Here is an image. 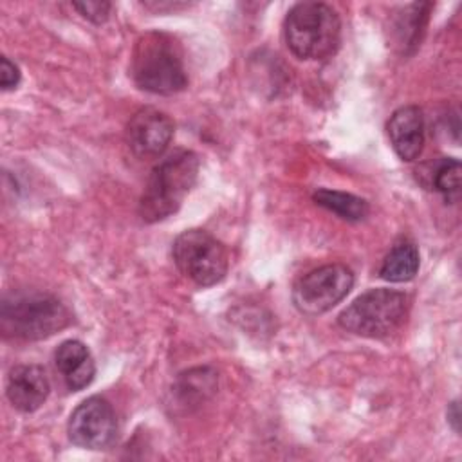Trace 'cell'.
Wrapping results in <instances>:
<instances>
[{
	"instance_id": "1",
	"label": "cell",
	"mask_w": 462,
	"mask_h": 462,
	"mask_svg": "<svg viewBox=\"0 0 462 462\" xmlns=\"http://www.w3.org/2000/svg\"><path fill=\"white\" fill-rule=\"evenodd\" d=\"M130 72L135 85L152 94L171 96L188 85L182 49L171 34L161 31H150L137 40Z\"/></svg>"
},
{
	"instance_id": "2",
	"label": "cell",
	"mask_w": 462,
	"mask_h": 462,
	"mask_svg": "<svg viewBox=\"0 0 462 462\" xmlns=\"http://www.w3.org/2000/svg\"><path fill=\"white\" fill-rule=\"evenodd\" d=\"M200 161L191 150H175L152 170L139 200V217L159 222L173 215L197 182Z\"/></svg>"
},
{
	"instance_id": "3",
	"label": "cell",
	"mask_w": 462,
	"mask_h": 462,
	"mask_svg": "<svg viewBox=\"0 0 462 462\" xmlns=\"http://www.w3.org/2000/svg\"><path fill=\"white\" fill-rule=\"evenodd\" d=\"M67 305L52 294L29 291L5 294L0 305V328L4 336L40 341L70 323Z\"/></svg>"
},
{
	"instance_id": "4",
	"label": "cell",
	"mask_w": 462,
	"mask_h": 462,
	"mask_svg": "<svg viewBox=\"0 0 462 462\" xmlns=\"http://www.w3.org/2000/svg\"><path fill=\"white\" fill-rule=\"evenodd\" d=\"M285 42L300 60H325L341 42L337 13L323 2H300L285 16Z\"/></svg>"
},
{
	"instance_id": "5",
	"label": "cell",
	"mask_w": 462,
	"mask_h": 462,
	"mask_svg": "<svg viewBox=\"0 0 462 462\" xmlns=\"http://www.w3.org/2000/svg\"><path fill=\"white\" fill-rule=\"evenodd\" d=\"M408 296L393 289H372L357 296L337 318V323L356 336L381 339L406 321Z\"/></svg>"
},
{
	"instance_id": "6",
	"label": "cell",
	"mask_w": 462,
	"mask_h": 462,
	"mask_svg": "<svg viewBox=\"0 0 462 462\" xmlns=\"http://www.w3.org/2000/svg\"><path fill=\"white\" fill-rule=\"evenodd\" d=\"M173 260L179 271L200 287H211L227 273V251L220 240L204 229H188L173 242Z\"/></svg>"
},
{
	"instance_id": "7",
	"label": "cell",
	"mask_w": 462,
	"mask_h": 462,
	"mask_svg": "<svg viewBox=\"0 0 462 462\" xmlns=\"http://www.w3.org/2000/svg\"><path fill=\"white\" fill-rule=\"evenodd\" d=\"M352 285L354 273L346 265H321L294 283L292 303L301 314L318 316L336 307L350 292Z\"/></svg>"
},
{
	"instance_id": "8",
	"label": "cell",
	"mask_w": 462,
	"mask_h": 462,
	"mask_svg": "<svg viewBox=\"0 0 462 462\" xmlns=\"http://www.w3.org/2000/svg\"><path fill=\"white\" fill-rule=\"evenodd\" d=\"M69 439L85 449H106L117 437V420L112 404L92 395L81 401L69 419Z\"/></svg>"
},
{
	"instance_id": "9",
	"label": "cell",
	"mask_w": 462,
	"mask_h": 462,
	"mask_svg": "<svg viewBox=\"0 0 462 462\" xmlns=\"http://www.w3.org/2000/svg\"><path fill=\"white\" fill-rule=\"evenodd\" d=\"M175 125L161 110L146 106L132 116L126 125V144L139 159L161 157L173 137Z\"/></svg>"
},
{
	"instance_id": "10",
	"label": "cell",
	"mask_w": 462,
	"mask_h": 462,
	"mask_svg": "<svg viewBox=\"0 0 462 462\" xmlns=\"http://www.w3.org/2000/svg\"><path fill=\"white\" fill-rule=\"evenodd\" d=\"M51 392V383L40 365L14 366L5 383V395L9 402L23 413L38 410Z\"/></svg>"
},
{
	"instance_id": "11",
	"label": "cell",
	"mask_w": 462,
	"mask_h": 462,
	"mask_svg": "<svg viewBox=\"0 0 462 462\" xmlns=\"http://www.w3.org/2000/svg\"><path fill=\"white\" fill-rule=\"evenodd\" d=\"M392 148L399 159L411 162L424 148V116L415 105L397 108L386 125Z\"/></svg>"
},
{
	"instance_id": "12",
	"label": "cell",
	"mask_w": 462,
	"mask_h": 462,
	"mask_svg": "<svg viewBox=\"0 0 462 462\" xmlns=\"http://www.w3.org/2000/svg\"><path fill=\"white\" fill-rule=\"evenodd\" d=\"M54 363L72 392L87 388L96 375L94 357L87 345L78 339L63 341L54 354Z\"/></svg>"
},
{
	"instance_id": "13",
	"label": "cell",
	"mask_w": 462,
	"mask_h": 462,
	"mask_svg": "<svg viewBox=\"0 0 462 462\" xmlns=\"http://www.w3.org/2000/svg\"><path fill=\"white\" fill-rule=\"evenodd\" d=\"M419 265H420V256H419L417 245L410 240H401L384 256L379 267V276L392 283L410 282L411 278H415Z\"/></svg>"
},
{
	"instance_id": "14",
	"label": "cell",
	"mask_w": 462,
	"mask_h": 462,
	"mask_svg": "<svg viewBox=\"0 0 462 462\" xmlns=\"http://www.w3.org/2000/svg\"><path fill=\"white\" fill-rule=\"evenodd\" d=\"M312 200L332 211L334 215H337L343 220L348 222H359L365 220L370 213V206L365 199L352 195V193H345V191H336V189H316L312 195Z\"/></svg>"
},
{
	"instance_id": "15",
	"label": "cell",
	"mask_w": 462,
	"mask_h": 462,
	"mask_svg": "<svg viewBox=\"0 0 462 462\" xmlns=\"http://www.w3.org/2000/svg\"><path fill=\"white\" fill-rule=\"evenodd\" d=\"M430 4H413L410 5V13H406L397 23V42L406 51L408 47H417L420 42V34L424 32Z\"/></svg>"
},
{
	"instance_id": "16",
	"label": "cell",
	"mask_w": 462,
	"mask_h": 462,
	"mask_svg": "<svg viewBox=\"0 0 462 462\" xmlns=\"http://www.w3.org/2000/svg\"><path fill=\"white\" fill-rule=\"evenodd\" d=\"M433 188L444 195L446 200H455L460 195V162L453 157L437 162L431 173Z\"/></svg>"
},
{
	"instance_id": "17",
	"label": "cell",
	"mask_w": 462,
	"mask_h": 462,
	"mask_svg": "<svg viewBox=\"0 0 462 462\" xmlns=\"http://www.w3.org/2000/svg\"><path fill=\"white\" fill-rule=\"evenodd\" d=\"M72 7L92 23H105L112 11L110 2H74Z\"/></svg>"
},
{
	"instance_id": "18",
	"label": "cell",
	"mask_w": 462,
	"mask_h": 462,
	"mask_svg": "<svg viewBox=\"0 0 462 462\" xmlns=\"http://www.w3.org/2000/svg\"><path fill=\"white\" fill-rule=\"evenodd\" d=\"M20 83V69L7 58H0V85L2 90H11Z\"/></svg>"
},
{
	"instance_id": "19",
	"label": "cell",
	"mask_w": 462,
	"mask_h": 462,
	"mask_svg": "<svg viewBox=\"0 0 462 462\" xmlns=\"http://www.w3.org/2000/svg\"><path fill=\"white\" fill-rule=\"evenodd\" d=\"M448 419L453 424L455 431H458V404L457 402H451V406L448 410Z\"/></svg>"
}]
</instances>
